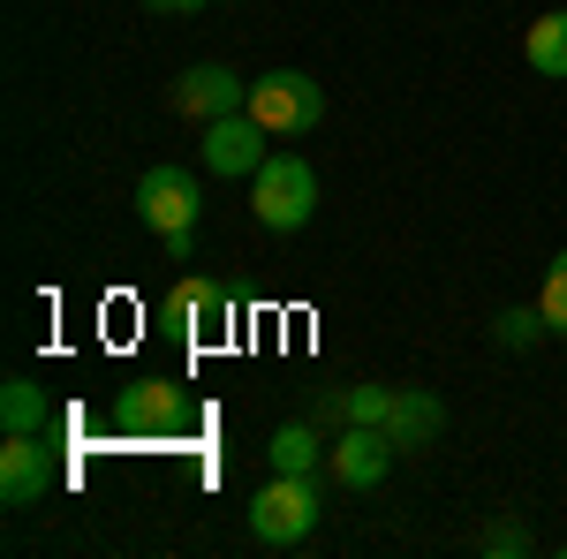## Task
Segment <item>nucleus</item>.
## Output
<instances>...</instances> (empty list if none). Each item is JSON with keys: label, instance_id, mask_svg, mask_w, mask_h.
<instances>
[{"label": "nucleus", "instance_id": "nucleus-11", "mask_svg": "<svg viewBox=\"0 0 567 559\" xmlns=\"http://www.w3.org/2000/svg\"><path fill=\"white\" fill-rule=\"evenodd\" d=\"M386 431H393V446H401V454H424V446H439V431H446V401L424 393V386H401V393H393Z\"/></svg>", "mask_w": 567, "mask_h": 559}, {"label": "nucleus", "instance_id": "nucleus-4", "mask_svg": "<svg viewBox=\"0 0 567 559\" xmlns=\"http://www.w3.org/2000/svg\"><path fill=\"white\" fill-rule=\"evenodd\" d=\"M197 213H205V189H197V174L189 167H144L136 182V219L159 235V242H175V235H197Z\"/></svg>", "mask_w": 567, "mask_h": 559}, {"label": "nucleus", "instance_id": "nucleus-15", "mask_svg": "<svg viewBox=\"0 0 567 559\" xmlns=\"http://www.w3.org/2000/svg\"><path fill=\"white\" fill-rule=\"evenodd\" d=\"M545 333H553L545 310H499V318H492V341H499V348H537Z\"/></svg>", "mask_w": 567, "mask_h": 559}, {"label": "nucleus", "instance_id": "nucleus-17", "mask_svg": "<svg viewBox=\"0 0 567 559\" xmlns=\"http://www.w3.org/2000/svg\"><path fill=\"white\" fill-rule=\"evenodd\" d=\"M537 310H545V325L567 341V250L545 265V288H537Z\"/></svg>", "mask_w": 567, "mask_h": 559}, {"label": "nucleus", "instance_id": "nucleus-3", "mask_svg": "<svg viewBox=\"0 0 567 559\" xmlns=\"http://www.w3.org/2000/svg\"><path fill=\"white\" fill-rule=\"evenodd\" d=\"M250 114L272 136H310L326 122V91L310 84L303 69H265V76H250Z\"/></svg>", "mask_w": 567, "mask_h": 559}, {"label": "nucleus", "instance_id": "nucleus-19", "mask_svg": "<svg viewBox=\"0 0 567 559\" xmlns=\"http://www.w3.org/2000/svg\"><path fill=\"white\" fill-rule=\"evenodd\" d=\"M152 15H197V8H213V0H144Z\"/></svg>", "mask_w": 567, "mask_h": 559}, {"label": "nucleus", "instance_id": "nucleus-2", "mask_svg": "<svg viewBox=\"0 0 567 559\" xmlns=\"http://www.w3.org/2000/svg\"><path fill=\"white\" fill-rule=\"evenodd\" d=\"M318 515H326V491H318V476L272 469V484H265L258 499H250V537L288 552V545H303L310 529H318Z\"/></svg>", "mask_w": 567, "mask_h": 559}, {"label": "nucleus", "instance_id": "nucleus-8", "mask_svg": "<svg viewBox=\"0 0 567 559\" xmlns=\"http://www.w3.org/2000/svg\"><path fill=\"white\" fill-rule=\"evenodd\" d=\"M265 159H272V130H265L250 106H243V114L205 122V167H213L219 182H250Z\"/></svg>", "mask_w": 567, "mask_h": 559}, {"label": "nucleus", "instance_id": "nucleus-16", "mask_svg": "<svg viewBox=\"0 0 567 559\" xmlns=\"http://www.w3.org/2000/svg\"><path fill=\"white\" fill-rule=\"evenodd\" d=\"M484 552L492 559H523L529 545H537V537H529V521L523 515H499V521H484V537H477Z\"/></svg>", "mask_w": 567, "mask_h": 559}, {"label": "nucleus", "instance_id": "nucleus-6", "mask_svg": "<svg viewBox=\"0 0 567 559\" xmlns=\"http://www.w3.org/2000/svg\"><path fill=\"white\" fill-rule=\"evenodd\" d=\"M114 431L122 438H182L189 431V393L175 379H136L114 401Z\"/></svg>", "mask_w": 567, "mask_h": 559}, {"label": "nucleus", "instance_id": "nucleus-18", "mask_svg": "<svg viewBox=\"0 0 567 559\" xmlns=\"http://www.w3.org/2000/svg\"><path fill=\"white\" fill-rule=\"evenodd\" d=\"M401 386H349V424H386Z\"/></svg>", "mask_w": 567, "mask_h": 559}, {"label": "nucleus", "instance_id": "nucleus-20", "mask_svg": "<svg viewBox=\"0 0 567 559\" xmlns=\"http://www.w3.org/2000/svg\"><path fill=\"white\" fill-rule=\"evenodd\" d=\"M560 552H567V545H560Z\"/></svg>", "mask_w": 567, "mask_h": 559}, {"label": "nucleus", "instance_id": "nucleus-5", "mask_svg": "<svg viewBox=\"0 0 567 559\" xmlns=\"http://www.w3.org/2000/svg\"><path fill=\"white\" fill-rule=\"evenodd\" d=\"M167 106H175L182 122H219V114H243L250 106V76H235L227 61H197V69H182L175 84H167Z\"/></svg>", "mask_w": 567, "mask_h": 559}, {"label": "nucleus", "instance_id": "nucleus-9", "mask_svg": "<svg viewBox=\"0 0 567 559\" xmlns=\"http://www.w3.org/2000/svg\"><path fill=\"white\" fill-rule=\"evenodd\" d=\"M159 318H167L175 341H213L219 325H235V296L219 280H205V272H182L167 288V302H159Z\"/></svg>", "mask_w": 567, "mask_h": 559}, {"label": "nucleus", "instance_id": "nucleus-10", "mask_svg": "<svg viewBox=\"0 0 567 559\" xmlns=\"http://www.w3.org/2000/svg\"><path fill=\"white\" fill-rule=\"evenodd\" d=\"M53 484H61V469H53L45 431H8V446H0V499L8 507H39Z\"/></svg>", "mask_w": 567, "mask_h": 559}, {"label": "nucleus", "instance_id": "nucleus-1", "mask_svg": "<svg viewBox=\"0 0 567 559\" xmlns=\"http://www.w3.org/2000/svg\"><path fill=\"white\" fill-rule=\"evenodd\" d=\"M250 213H258L265 235H303L310 213H318V174L296 152H272L258 174H250Z\"/></svg>", "mask_w": 567, "mask_h": 559}, {"label": "nucleus", "instance_id": "nucleus-7", "mask_svg": "<svg viewBox=\"0 0 567 559\" xmlns=\"http://www.w3.org/2000/svg\"><path fill=\"white\" fill-rule=\"evenodd\" d=\"M326 462H333V484H341V491H379L386 469L401 462V446H393L386 424H341Z\"/></svg>", "mask_w": 567, "mask_h": 559}, {"label": "nucleus", "instance_id": "nucleus-14", "mask_svg": "<svg viewBox=\"0 0 567 559\" xmlns=\"http://www.w3.org/2000/svg\"><path fill=\"white\" fill-rule=\"evenodd\" d=\"M523 53H529V69H537V76L567 84V8H553V15H537V23H529Z\"/></svg>", "mask_w": 567, "mask_h": 559}, {"label": "nucleus", "instance_id": "nucleus-13", "mask_svg": "<svg viewBox=\"0 0 567 559\" xmlns=\"http://www.w3.org/2000/svg\"><path fill=\"white\" fill-rule=\"evenodd\" d=\"M0 431H53V401H45V386L39 379H8L0 386Z\"/></svg>", "mask_w": 567, "mask_h": 559}, {"label": "nucleus", "instance_id": "nucleus-12", "mask_svg": "<svg viewBox=\"0 0 567 559\" xmlns=\"http://www.w3.org/2000/svg\"><path fill=\"white\" fill-rule=\"evenodd\" d=\"M265 454H272V469H288V476H310L318 462H326V454H333V438H326L318 424H280V431H272V446H265Z\"/></svg>", "mask_w": 567, "mask_h": 559}]
</instances>
